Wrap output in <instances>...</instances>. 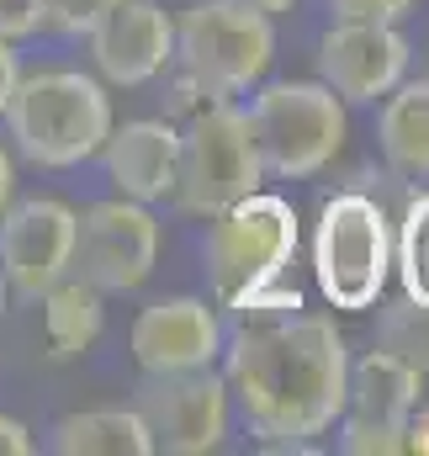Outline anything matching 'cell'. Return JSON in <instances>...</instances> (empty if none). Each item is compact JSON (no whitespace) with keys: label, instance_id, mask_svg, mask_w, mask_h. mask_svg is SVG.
Here are the masks:
<instances>
[{"label":"cell","instance_id":"1","mask_svg":"<svg viewBox=\"0 0 429 456\" xmlns=\"http://www.w3.org/2000/svg\"><path fill=\"white\" fill-rule=\"evenodd\" d=\"M297 297H260L228 340L223 382L249 436L271 452L308 446L344 414L350 350L328 314H297Z\"/></svg>","mask_w":429,"mask_h":456},{"label":"cell","instance_id":"2","mask_svg":"<svg viewBox=\"0 0 429 456\" xmlns=\"http://www.w3.org/2000/svg\"><path fill=\"white\" fill-rule=\"evenodd\" d=\"M0 117L32 165L69 170V165H85L101 154L111 133V96L101 80H91L80 69H37V75L16 80Z\"/></svg>","mask_w":429,"mask_h":456},{"label":"cell","instance_id":"3","mask_svg":"<svg viewBox=\"0 0 429 456\" xmlns=\"http://www.w3.org/2000/svg\"><path fill=\"white\" fill-rule=\"evenodd\" d=\"M292 249H297V213L281 197L255 191V197L223 208L207 228V244H202L213 297L233 314L255 308L260 297H271Z\"/></svg>","mask_w":429,"mask_h":456},{"label":"cell","instance_id":"4","mask_svg":"<svg viewBox=\"0 0 429 456\" xmlns=\"http://www.w3.org/2000/svg\"><path fill=\"white\" fill-rule=\"evenodd\" d=\"M249 138L260 149L265 175L308 181L344 149V102L323 80H276L260 86L249 102Z\"/></svg>","mask_w":429,"mask_h":456},{"label":"cell","instance_id":"5","mask_svg":"<svg viewBox=\"0 0 429 456\" xmlns=\"http://www.w3.org/2000/svg\"><path fill=\"white\" fill-rule=\"evenodd\" d=\"M175 59L202 96L228 102L260 86V75L271 69L276 27L265 11H249L239 0H197L175 21Z\"/></svg>","mask_w":429,"mask_h":456},{"label":"cell","instance_id":"6","mask_svg":"<svg viewBox=\"0 0 429 456\" xmlns=\"http://www.w3.org/2000/svg\"><path fill=\"white\" fill-rule=\"evenodd\" d=\"M265 186V165L260 149L249 138V122L233 102H213L181 127V149H175V208L217 218L223 208L255 197Z\"/></svg>","mask_w":429,"mask_h":456},{"label":"cell","instance_id":"7","mask_svg":"<svg viewBox=\"0 0 429 456\" xmlns=\"http://www.w3.org/2000/svg\"><path fill=\"white\" fill-rule=\"evenodd\" d=\"M313 276L319 292L344 314H366L382 303V287L393 276V224L371 197L339 191L323 208L313 233Z\"/></svg>","mask_w":429,"mask_h":456},{"label":"cell","instance_id":"8","mask_svg":"<svg viewBox=\"0 0 429 456\" xmlns=\"http://www.w3.org/2000/svg\"><path fill=\"white\" fill-rule=\"evenodd\" d=\"M133 409L149 425L154 452L202 456L223 446L233 398H228L223 371L191 366V371H143V382L133 393Z\"/></svg>","mask_w":429,"mask_h":456},{"label":"cell","instance_id":"9","mask_svg":"<svg viewBox=\"0 0 429 456\" xmlns=\"http://www.w3.org/2000/svg\"><path fill=\"white\" fill-rule=\"evenodd\" d=\"M159 260V218L149 202L111 197L75 213V276H85L96 292H133L154 276Z\"/></svg>","mask_w":429,"mask_h":456},{"label":"cell","instance_id":"10","mask_svg":"<svg viewBox=\"0 0 429 456\" xmlns=\"http://www.w3.org/2000/svg\"><path fill=\"white\" fill-rule=\"evenodd\" d=\"M75 265V208L59 197L5 202L0 213V276L16 297H43Z\"/></svg>","mask_w":429,"mask_h":456},{"label":"cell","instance_id":"11","mask_svg":"<svg viewBox=\"0 0 429 456\" xmlns=\"http://www.w3.org/2000/svg\"><path fill=\"white\" fill-rule=\"evenodd\" d=\"M409 53L393 21H334L319 43V80L339 102L371 107L409 75Z\"/></svg>","mask_w":429,"mask_h":456},{"label":"cell","instance_id":"12","mask_svg":"<svg viewBox=\"0 0 429 456\" xmlns=\"http://www.w3.org/2000/svg\"><path fill=\"white\" fill-rule=\"evenodd\" d=\"M91 59L111 86H149L175 64V21L159 0H117L91 32Z\"/></svg>","mask_w":429,"mask_h":456},{"label":"cell","instance_id":"13","mask_svg":"<svg viewBox=\"0 0 429 456\" xmlns=\"http://www.w3.org/2000/svg\"><path fill=\"white\" fill-rule=\"evenodd\" d=\"M127 345L143 371H191L223 355V324L202 297H159L133 319Z\"/></svg>","mask_w":429,"mask_h":456},{"label":"cell","instance_id":"14","mask_svg":"<svg viewBox=\"0 0 429 456\" xmlns=\"http://www.w3.org/2000/svg\"><path fill=\"white\" fill-rule=\"evenodd\" d=\"M175 149H181V127L170 122L138 117V122L111 127L101 159H107V181L117 186V197L165 202L175 191Z\"/></svg>","mask_w":429,"mask_h":456},{"label":"cell","instance_id":"15","mask_svg":"<svg viewBox=\"0 0 429 456\" xmlns=\"http://www.w3.org/2000/svg\"><path fill=\"white\" fill-rule=\"evenodd\" d=\"M419 393H425V371H414L409 361H398L387 350H366L360 361H350L344 414L376 419V425H409Z\"/></svg>","mask_w":429,"mask_h":456},{"label":"cell","instance_id":"16","mask_svg":"<svg viewBox=\"0 0 429 456\" xmlns=\"http://www.w3.org/2000/svg\"><path fill=\"white\" fill-rule=\"evenodd\" d=\"M376 143L398 175L429 181V80H398L382 96Z\"/></svg>","mask_w":429,"mask_h":456},{"label":"cell","instance_id":"17","mask_svg":"<svg viewBox=\"0 0 429 456\" xmlns=\"http://www.w3.org/2000/svg\"><path fill=\"white\" fill-rule=\"evenodd\" d=\"M43 340H48V355L53 361H75V355H85L96 335H101V324H107V308H101V292L85 281V276H59L43 297Z\"/></svg>","mask_w":429,"mask_h":456},{"label":"cell","instance_id":"18","mask_svg":"<svg viewBox=\"0 0 429 456\" xmlns=\"http://www.w3.org/2000/svg\"><path fill=\"white\" fill-rule=\"evenodd\" d=\"M48 446L59 456H154L138 409H80L53 425Z\"/></svg>","mask_w":429,"mask_h":456},{"label":"cell","instance_id":"19","mask_svg":"<svg viewBox=\"0 0 429 456\" xmlns=\"http://www.w3.org/2000/svg\"><path fill=\"white\" fill-rule=\"evenodd\" d=\"M376 350L409 361L414 371L429 377V303L409 297V292L382 303V314H376Z\"/></svg>","mask_w":429,"mask_h":456},{"label":"cell","instance_id":"20","mask_svg":"<svg viewBox=\"0 0 429 456\" xmlns=\"http://www.w3.org/2000/svg\"><path fill=\"white\" fill-rule=\"evenodd\" d=\"M393 265L409 297L429 303V191H419L403 208V224L393 233Z\"/></svg>","mask_w":429,"mask_h":456},{"label":"cell","instance_id":"21","mask_svg":"<svg viewBox=\"0 0 429 456\" xmlns=\"http://www.w3.org/2000/svg\"><path fill=\"white\" fill-rule=\"evenodd\" d=\"M339 452L344 456H398V452H409V425H376V419L344 414Z\"/></svg>","mask_w":429,"mask_h":456},{"label":"cell","instance_id":"22","mask_svg":"<svg viewBox=\"0 0 429 456\" xmlns=\"http://www.w3.org/2000/svg\"><path fill=\"white\" fill-rule=\"evenodd\" d=\"M111 5L117 0H43V27L64 32V37H91Z\"/></svg>","mask_w":429,"mask_h":456},{"label":"cell","instance_id":"23","mask_svg":"<svg viewBox=\"0 0 429 456\" xmlns=\"http://www.w3.org/2000/svg\"><path fill=\"white\" fill-rule=\"evenodd\" d=\"M334 21H403L414 11V0H328Z\"/></svg>","mask_w":429,"mask_h":456},{"label":"cell","instance_id":"24","mask_svg":"<svg viewBox=\"0 0 429 456\" xmlns=\"http://www.w3.org/2000/svg\"><path fill=\"white\" fill-rule=\"evenodd\" d=\"M43 27V0H0V37L16 43V37H32Z\"/></svg>","mask_w":429,"mask_h":456},{"label":"cell","instance_id":"25","mask_svg":"<svg viewBox=\"0 0 429 456\" xmlns=\"http://www.w3.org/2000/svg\"><path fill=\"white\" fill-rule=\"evenodd\" d=\"M32 452V430L11 414H0V456H27Z\"/></svg>","mask_w":429,"mask_h":456},{"label":"cell","instance_id":"26","mask_svg":"<svg viewBox=\"0 0 429 456\" xmlns=\"http://www.w3.org/2000/svg\"><path fill=\"white\" fill-rule=\"evenodd\" d=\"M16 80H21V64H16L11 43L0 37V112H5V102H11V91H16Z\"/></svg>","mask_w":429,"mask_h":456},{"label":"cell","instance_id":"27","mask_svg":"<svg viewBox=\"0 0 429 456\" xmlns=\"http://www.w3.org/2000/svg\"><path fill=\"white\" fill-rule=\"evenodd\" d=\"M409 452L429 456V403H414V414H409Z\"/></svg>","mask_w":429,"mask_h":456},{"label":"cell","instance_id":"28","mask_svg":"<svg viewBox=\"0 0 429 456\" xmlns=\"http://www.w3.org/2000/svg\"><path fill=\"white\" fill-rule=\"evenodd\" d=\"M11 191H16V170H11V154L0 149V213H5V202H11Z\"/></svg>","mask_w":429,"mask_h":456},{"label":"cell","instance_id":"29","mask_svg":"<svg viewBox=\"0 0 429 456\" xmlns=\"http://www.w3.org/2000/svg\"><path fill=\"white\" fill-rule=\"evenodd\" d=\"M239 5H249V11H265V16H281V11H292L297 0H239Z\"/></svg>","mask_w":429,"mask_h":456},{"label":"cell","instance_id":"30","mask_svg":"<svg viewBox=\"0 0 429 456\" xmlns=\"http://www.w3.org/2000/svg\"><path fill=\"white\" fill-rule=\"evenodd\" d=\"M425 59H429V48H425Z\"/></svg>","mask_w":429,"mask_h":456}]
</instances>
